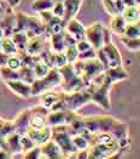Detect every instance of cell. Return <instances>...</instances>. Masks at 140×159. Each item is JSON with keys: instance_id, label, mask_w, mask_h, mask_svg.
I'll return each instance as SVG.
<instances>
[{"instance_id": "cell-19", "label": "cell", "mask_w": 140, "mask_h": 159, "mask_svg": "<svg viewBox=\"0 0 140 159\" xmlns=\"http://www.w3.org/2000/svg\"><path fill=\"white\" fill-rule=\"evenodd\" d=\"M29 117H30V108L22 111L17 116V118L13 120L16 133L21 134V135L27 134L28 129H29Z\"/></svg>"}, {"instance_id": "cell-18", "label": "cell", "mask_w": 140, "mask_h": 159, "mask_svg": "<svg viewBox=\"0 0 140 159\" xmlns=\"http://www.w3.org/2000/svg\"><path fill=\"white\" fill-rule=\"evenodd\" d=\"M0 28L4 32V37H11L16 32V13L13 11L4 13L0 21Z\"/></svg>"}, {"instance_id": "cell-55", "label": "cell", "mask_w": 140, "mask_h": 159, "mask_svg": "<svg viewBox=\"0 0 140 159\" xmlns=\"http://www.w3.org/2000/svg\"><path fill=\"white\" fill-rule=\"evenodd\" d=\"M0 13H4V10H2V7H1V4H0Z\"/></svg>"}, {"instance_id": "cell-39", "label": "cell", "mask_w": 140, "mask_h": 159, "mask_svg": "<svg viewBox=\"0 0 140 159\" xmlns=\"http://www.w3.org/2000/svg\"><path fill=\"white\" fill-rule=\"evenodd\" d=\"M66 63H68V61H66V57H65L64 51H62V52H54V57H53V67H56V68H61V67L65 66Z\"/></svg>"}, {"instance_id": "cell-3", "label": "cell", "mask_w": 140, "mask_h": 159, "mask_svg": "<svg viewBox=\"0 0 140 159\" xmlns=\"http://www.w3.org/2000/svg\"><path fill=\"white\" fill-rule=\"evenodd\" d=\"M112 81L108 78V75L105 77V79L100 84H89L86 88L91 93V101H93L94 103H97L98 106L104 108L105 111H109L111 108V103H110V97H109V93L110 89L112 86Z\"/></svg>"}, {"instance_id": "cell-32", "label": "cell", "mask_w": 140, "mask_h": 159, "mask_svg": "<svg viewBox=\"0 0 140 159\" xmlns=\"http://www.w3.org/2000/svg\"><path fill=\"white\" fill-rule=\"evenodd\" d=\"M122 44L130 51H138L140 50V38H127L125 35L120 37Z\"/></svg>"}, {"instance_id": "cell-4", "label": "cell", "mask_w": 140, "mask_h": 159, "mask_svg": "<svg viewBox=\"0 0 140 159\" xmlns=\"http://www.w3.org/2000/svg\"><path fill=\"white\" fill-rule=\"evenodd\" d=\"M61 81H62V77H61L59 69L56 67H52L45 77L38 78L32 83V96H38L46 91H50L54 86L59 85Z\"/></svg>"}, {"instance_id": "cell-42", "label": "cell", "mask_w": 140, "mask_h": 159, "mask_svg": "<svg viewBox=\"0 0 140 159\" xmlns=\"http://www.w3.org/2000/svg\"><path fill=\"white\" fill-rule=\"evenodd\" d=\"M88 158L89 159H100L105 158V156L103 154V152L95 146L88 147Z\"/></svg>"}, {"instance_id": "cell-11", "label": "cell", "mask_w": 140, "mask_h": 159, "mask_svg": "<svg viewBox=\"0 0 140 159\" xmlns=\"http://www.w3.org/2000/svg\"><path fill=\"white\" fill-rule=\"evenodd\" d=\"M27 135L34 141L35 145L41 146L44 145L45 142H47L49 140H51L52 137V128L50 125H46L41 129H33V128H29Z\"/></svg>"}, {"instance_id": "cell-49", "label": "cell", "mask_w": 140, "mask_h": 159, "mask_svg": "<svg viewBox=\"0 0 140 159\" xmlns=\"http://www.w3.org/2000/svg\"><path fill=\"white\" fill-rule=\"evenodd\" d=\"M114 1H115V6H116L117 12L122 13V11H123V10H125V7H126V5H125L123 0H114Z\"/></svg>"}, {"instance_id": "cell-8", "label": "cell", "mask_w": 140, "mask_h": 159, "mask_svg": "<svg viewBox=\"0 0 140 159\" xmlns=\"http://www.w3.org/2000/svg\"><path fill=\"white\" fill-rule=\"evenodd\" d=\"M104 67L103 65L95 58H91V60H86L83 61L82 65V72H81V79L83 81L85 86L87 88L91 83V80L93 79L94 77H97L99 73L104 72Z\"/></svg>"}, {"instance_id": "cell-28", "label": "cell", "mask_w": 140, "mask_h": 159, "mask_svg": "<svg viewBox=\"0 0 140 159\" xmlns=\"http://www.w3.org/2000/svg\"><path fill=\"white\" fill-rule=\"evenodd\" d=\"M18 73H19V79L26 81V83H29V84H32L36 79L33 68L29 66H22L18 69Z\"/></svg>"}, {"instance_id": "cell-13", "label": "cell", "mask_w": 140, "mask_h": 159, "mask_svg": "<svg viewBox=\"0 0 140 159\" xmlns=\"http://www.w3.org/2000/svg\"><path fill=\"white\" fill-rule=\"evenodd\" d=\"M40 148H41L42 158H50V159L64 158L62 149L59 148V146H58L52 139L49 140L47 142H45L44 145H41Z\"/></svg>"}, {"instance_id": "cell-33", "label": "cell", "mask_w": 140, "mask_h": 159, "mask_svg": "<svg viewBox=\"0 0 140 159\" xmlns=\"http://www.w3.org/2000/svg\"><path fill=\"white\" fill-rule=\"evenodd\" d=\"M50 69H51V67L49 66V65H46L44 61H39L38 63L33 67V70H34V74H35L36 79L45 77L50 72Z\"/></svg>"}, {"instance_id": "cell-58", "label": "cell", "mask_w": 140, "mask_h": 159, "mask_svg": "<svg viewBox=\"0 0 140 159\" xmlns=\"http://www.w3.org/2000/svg\"><path fill=\"white\" fill-rule=\"evenodd\" d=\"M138 9H139V15H140V5H138Z\"/></svg>"}, {"instance_id": "cell-35", "label": "cell", "mask_w": 140, "mask_h": 159, "mask_svg": "<svg viewBox=\"0 0 140 159\" xmlns=\"http://www.w3.org/2000/svg\"><path fill=\"white\" fill-rule=\"evenodd\" d=\"M64 53H65L68 63H74L75 61L78 60V50H77L76 45L66 46L65 50H64Z\"/></svg>"}, {"instance_id": "cell-31", "label": "cell", "mask_w": 140, "mask_h": 159, "mask_svg": "<svg viewBox=\"0 0 140 159\" xmlns=\"http://www.w3.org/2000/svg\"><path fill=\"white\" fill-rule=\"evenodd\" d=\"M0 77H1V79L5 80V81L19 79V73H18V70H13V69L9 68L7 66H4L0 67Z\"/></svg>"}, {"instance_id": "cell-26", "label": "cell", "mask_w": 140, "mask_h": 159, "mask_svg": "<svg viewBox=\"0 0 140 159\" xmlns=\"http://www.w3.org/2000/svg\"><path fill=\"white\" fill-rule=\"evenodd\" d=\"M11 39L17 46L18 51H26L27 43H28V37L24 32H15L11 35Z\"/></svg>"}, {"instance_id": "cell-12", "label": "cell", "mask_w": 140, "mask_h": 159, "mask_svg": "<svg viewBox=\"0 0 140 159\" xmlns=\"http://www.w3.org/2000/svg\"><path fill=\"white\" fill-rule=\"evenodd\" d=\"M7 88L13 91L16 95L23 97V98H29L32 96V84L26 83L21 79H15V80H7L5 81Z\"/></svg>"}, {"instance_id": "cell-52", "label": "cell", "mask_w": 140, "mask_h": 159, "mask_svg": "<svg viewBox=\"0 0 140 159\" xmlns=\"http://www.w3.org/2000/svg\"><path fill=\"white\" fill-rule=\"evenodd\" d=\"M0 149H9L7 148V143H6V140L4 137H0Z\"/></svg>"}, {"instance_id": "cell-45", "label": "cell", "mask_w": 140, "mask_h": 159, "mask_svg": "<svg viewBox=\"0 0 140 159\" xmlns=\"http://www.w3.org/2000/svg\"><path fill=\"white\" fill-rule=\"evenodd\" d=\"M63 37H64V43H65V48L66 46H71V45H76V39L70 34L68 33L65 29H63Z\"/></svg>"}, {"instance_id": "cell-44", "label": "cell", "mask_w": 140, "mask_h": 159, "mask_svg": "<svg viewBox=\"0 0 140 159\" xmlns=\"http://www.w3.org/2000/svg\"><path fill=\"white\" fill-rule=\"evenodd\" d=\"M76 48H77V50H78V52H83V51H86V50L92 49L93 46L91 45V43H89L87 39H82V40H78L76 43Z\"/></svg>"}, {"instance_id": "cell-21", "label": "cell", "mask_w": 140, "mask_h": 159, "mask_svg": "<svg viewBox=\"0 0 140 159\" xmlns=\"http://www.w3.org/2000/svg\"><path fill=\"white\" fill-rule=\"evenodd\" d=\"M126 26H127V22L125 21L123 16H122L121 13H118V15L112 16V18H111V21H110V27H109V29L111 30V33H114V34L118 35V37H122L123 33H125Z\"/></svg>"}, {"instance_id": "cell-17", "label": "cell", "mask_w": 140, "mask_h": 159, "mask_svg": "<svg viewBox=\"0 0 140 159\" xmlns=\"http://www.w3.org/2000/svg\"><path fill=\"white\" fill-rule=\"evenodd\" d=\"M47 43V38L41 34V35H35L30 39H28L26 48V52L30 53V55H39L42 51V49L45 48Z\"/></svg>"}, {"instance_id": "cell-20", "label": "cell", "mask_w": 140, "mask_h": 159, "mask_svg": "<svg viewBox=\"0 0 140 159\" xmlns=\"http://www.w3.org/2000/svg\"><path fill=\"white\" fill-rule=\"evenodd\" d=\"M105 74L108 75V78L111 80L112 83L122 81V80H126L129 78L128 72L122 67V65L117 67H110V68L105 69Z\"/></svg>"}, {"instance_id": "cell-56", "label": "cell", "mask_w": 140, "mask_h": 159, "mask_svg": "<svg viewBox=\"0 0 140 159\" xmlns=\"http://www.w3.org/2000/svg\"><path fill=\"white\" fill-rule=\"evenodd\" d=\"M137 1V5H140V0H135Z\"/></svg>"}, {"instance_id": "cell-25", "label": "cell", "mask_w": 140, "mask_h": 159, "mask_svg": "<svg viewBox=\"0 0 140 159\" xmlns=\"http://www.w3.org/2000/svg\"><path fill=\"white\" fill-rule=\"evenodd\" d=\"M121 15L123 16V18H125V21H126L127 23H135V22L140 21L138 5H134V6H126Z\"/></svg>"}, {"instance_id": "cell-7", "label": "cell", "mask_w": 140, "mask_h": 159, "mask_svg": "<svg viewBox=\"0 0 140 159\" xmlns=\"http://www.w3.org/2000/svg\"><path fill=\"white\" fill-rule=\"evenodd\" d=\"M85 128L89 130L91 133H99V131H109L111 130L112 125L115 124L114 117L109 116H93V117H86L83 118Z\"/></svg>"}, {"instance_id": "cell-34", "label": "cell", "mask_w": 140, "mask_h": 159, "mask_svg": "<svg viewBox=\"0 0 140 159\" xmlns=\"http://www.w3.org/2000/svg\"><path fill=\"white\" fill-rule=\"evenodd\" d=\"M71 139H73V143L77 148V151H80V149H87L89 147V142L87 141V139H85L81 134L73 135Z\"/></svg>"}, {"instance_id": "cell-29", "label": "cell", "mask_w": 140, "mask_h": 159, "mask_svg": "<svg viewBox=\"0 0 140 159\" xmlns=\"http://www.w3.org/2000/svg\"><path fill=\"white\" fill-rule=\"evenodd\" d=\"M125 37L127 38H139L140 37V21L135 23H127L125 28Z\"/></svg>"}, {"instance_id": "cell-59", "label": "cell", "mask_w": 140, "mask_h": 159, "mask_svg": "<svg viewBox=\"0 0 140 159\" xmlns=\"http://www.w3.org/2000/svg\"><path fill=\"white\" fill-rule=\"evenodd\" d=\"M0 50H1V39H0Z\"/></svg>"}, {"instance_id": "cell-41", "label": "cell", "mask_w": 140, "mask_h": 159, "mask_svg": "<svg viewBox=\"0 0 140 159\" xmlns=\"http://www.w3.org/2000/svg\"><path fill=\"white\" fill-rule=\"evenodd\" d=\"M51 11H52V13H53L54 16H57V17H61V18L63 20V16H64V4H63V0H61V1H56V2H54V5L52 6Z\"/></svg>"}, {"instance_id": "cell-60", "label": "cell", "mask_w": 140, "mask_h": 159, "mask_svg": "<svg viewBox=\"0 0 140 159\" xmlns=\"http://www.w3.org/2000/svg\"><path fill=\"white\" fill-rule=\"evenodd\" d=\"M53 1H54V2H56V1H61V0H53Z\"/></svg>"}, {"instance_id": "cell-48", "label": "cell", "mask_w": 140, "mask_h": 159, "mask_svg": "<svg viewBox=\"0 0 140 159\" xmlns=\"http://www.w3.org/2000/svg\"><path fill=\"white\" fill-rule=\"evenodd\" d=\"M9 57H10V55L2 52V51L0 50V67H4L7 65V60H9Z\"/></svg>"}, {"instance_id": "cell-14", "label": "cell", "mask_w": 140, "mask_h": 159, "mask_svg": "<svg viewBox=\"0 0 140 159\" xmlns=\"http://www.w3.org/2000/svg\"><path fill=\"white\" fill-rule=\"evenodd\" d=\"M103 50L108 57L109 61V68L110 67H117L122 65V57L120 55V51L117 50V48L115 46V44L112 41L103 45Z\"/></svg>"}, {"instance_id": "cell-27", "label": "cell", "mask_w": 140, "mask_h": 159, "mask_svg": "<svg viewBox=\"0 0 140 159\" xmlns=\"http://www.w3.org/2000/svg\"><path fill=\"white\" fill-rule=\"evenodd\" d=\"M1 51L7 55H16L18 52L16 44L13 43V40L11 39V37H4L1 39Z\"/></svg>"}, {"instance_id": "cell-54", "label": "cell", "mask_w": 140, "mask_h": 159, "mask_svg": "<svg viewBox=\"0 0 140 159\" xmlns=\"http://www.w3.org/2000/svg\"><path fill=\"white\" fill-rule=\"evenodd\" d=\"M4 38V32H2V29L0 28V39H2Z\"/></svg>"}, {"instance_id": "cell-9", "label": "cell", "mask_w": 140, "mask_h": 159, "mask_svg": "<svg viewBox=\"0 0 140 159\" xmlns=\"http://www.w3.org/2000/svg\"><path fill=\"white\" fill-rule=\"evenodd\" d=\"M77 114L75 111L63 109V111H50L47 114V125L57 126V125H69L76 118Z\"/></svg>"}, {"instance_id": "cell-10", "label": "cell", "mask_w": 140, "mask_h": 159, "mask_svg": "<svg viewBox=\"0 0 140 159\" xmlns=\"http://www.w3.org/2000/svg\"><path fill=\"white\" fill-rule=\"evenodd\" d=\"M103 25L100 22H95L88 28H86V39L91 43V45L97 50L104 45L103 39Z\"/></svg>"}, {"instance_id": "cell-23", "label": "cell", "mask_w": 140, "mask_h": 159, "mask_svg": "<svg viewBox=\"0 0 140 159\" xmlns=\"http://www.w3.org/2000/svg\"><path fill=\"white\" fill-rule=\"evenodd\" d=\"M62 98V93H54V91H46L41 93V105L46 107L49 111L54 103H57Z\"/></svg>"}, {"instance_id": "cell-2", "label": "cell", "mask_w": 140, "mask_h": 159, "mask_svg": "<svg viewBox=\"0 0 140 159\" xmlns=\"http://www.w3.org/2000/svg\"><path fill=\"white\" fill-rule=\"evenodd\" d=\"M52 128V140L59 146L63 152L64 158L75 157L77 148L73 143L71 135L68 131V125H57Z\"/></svg>"}, {"instance_id": "cell-15", "label": "cell", "mask_w": 140, "mask_h": 159, "mask_svg": "<svg viewBox=\"0 0 140 159\" xmlns=\"http://www.w3.org/2000/svg\"><path fill=\"white\" fill-rule=\"evenodd\" d=\"M82 0H63L64 4V16H63V23L64 26L66 25V22H69L70 20L75 18L77 15L80 6H81Z\"/></svg>"}, {"instance_id": "cell-40", "label": "cell", "mask_w": 140, "mask_h": 159, "mask_svg": "<svg viewBox=\"0 0 140 159\" xmlns=\"http://www.w3.org/2000/svg\"><path fill=\"white\" fill-rule=\"evenodd\" d=\"M102 4L105 9V11L109 13L110 16H115V15H118L117 10H116V6H115V1L114 0H102Z\"/></svg>"}, {"instance_id": "cell-5", "label": "cell", "mask_w": 140, "mask_h": 159, "mask_svg": "<svg viewBox=\"0 0 140 159\" xmlns=\"http://www.w3.org/2000/svg\"><path fill=\"white\" fill-rule=\"evenodd\" d=\"M61 77H62V86H63L64 91H78L85 89V84L81 79V77L74 70V67L71 63H66L65 66L58 68Z\"/></svg>"}, {"instance_id": "cell-57", "label": "cell", "mask_w": 140, "mask_h": 159, "mask_svg": "<svg viewBox=\"0 0 140 159\" xmlns=\"http://www.w3.org/2000/svg\"><path fill=\"white\" fill-rule=\"evenodd\" d=\"M2 15H4V13H0V21H1V18H2Z\"/></svg>"}, {"instance_id": "cell-24", "label": "cell", "mask_w": 140, "mask_h": 159, "mask_svg": "<svg viewBox=\"0 0 140 159\" xmlns=\"http://www.w3.org/2000/svg\"><path fill=\"white\" fill-rule=\"evenodd\" d=\"M50 39V46L54 52H62L65 50V43H64V37H63V30L59 33H53Z\"/></svg>"}, {"instance_id": "cell-6", "label": "cell", "mask_w": 140, "mask_h": 159, "mask_svg": "<svg viewBox=\"0 0 140 159\" xmlns=\"http://www.w3.org/2000/svg\"><path fill=\"white\" fill-rule=\"evenodd\" d=\"M62 102L65 109L77 111L91 102V93L86 88L78 91H64L62 93Z\"/></svg>"}, {"instance_id": "cell-43", "label": "cell", "mask_w": 140, "mask_h": 159, "mask_svg": "<svg viewBox=\"0 0 140 159\" xmlns=\"http://www.w3.org/2000/svg\"><path fill=\"white\" fill-rule=\"evenodd\" d=\"M91 58H95V49L94 48L86 50L83 52H78V60L86 61V60H91Z\"/></svg>"}, {"instance_id": "cell-22", "label": "cell", "mask_w": 140, "mask_h": 159, "mask_svg": "<svg viewBox=\"0 0 140 159\" xmlns=\"http://www.w3.org/2000/svg\"><path fill=\"white\" fill-rule=\"evenodd\" d=\"M6 143H7V148L9 151L15 154V153H21L22 152V147H21V134L13 131L10 135H7L5 137Z\"/></svg>"}, {"instance_id": "cell-47", "label": "cell", "mask_w": 140, "mask_h": 159, "mask_svg": "<svg viewBox=\"0 0 140 159\" xmlns=\"http://www.w3.org/2000/svg\"><path fill=\"white\" fill-rule=\"evenodd\" d=\"M103 39H104V45L111 41V30L108 27H103Z\"/></svg>"}, {"instance_id": "cell-38", "label": "cell", "mask_w": 140, "mask_h": 159, "mask_svg": "<svg viewBox=\"0 0 140 159\" xmlns=\"http://www.w3.org/2000/svg\"><path fill=\"white\" fill-rule=\"evenodd\" d=\"M23 157L27 159H39V158H42V154H41V148L40 146H34L33 148H30L29 151L24 152Z\"/></svg>"}, {"instance_id": "cell-61", "label": "cell", "mask_w": 140, "mask_h": 159, "mask_svg": "<svg viewBox=\"0 0 140 159\" xmlns=\"http://www.w3.org/2000/svg\"><path fill=\"white\" fill-rule=\"evenodd\" d=\"M139 38H140V37H139Z\"/></svg>"}, {"instance_id": "cell-50", "label": "cell", "mask_w": 140, "mask_h": 159, "mask_svg": "<svg viewBox=\"0 0 140 159\" xmlns=\"http://www.w3.org/2000/svg\"><path fill=\"white\" fill-rule=\"evenodd\" d=\"M12 157V153L9 149H0V159H7Z\"/></svg>"}, {"instance_id": "cell-53", "label": "cell", "mask_w": 140, "mask_h": 159, "mask_svg": "<svg viewBox=\"0 0 140 159\" xmlns=\"http://www.w3.org/2000/svg\"><path fill=\"white\" fill-rule=\"evenodd\" d=\"M123 2H125L126 6H134V5H137L135 0H123Z\"/></svg>"}, {"instance_id": "cell-37", "label": "cell", "mask_w": 140, "mask_h": 159, "mask_svg": "<svg viewBox=\"0 0 140 159\" xmlns=\"http://www.w3.org/2000/svg\"><path fill=\"white\" fill-rule=\"evenodd\" d=\"M34 146H36L34 143V141L27 135V134H23L21 135V147H22V153H24L27 151H29L30 148H33Z\"/></svg>"}, {"instance_id": "cell-36", "label": "cell", "mask_w": 140, "mask_h": 159, "mask_svg": "<svg viewBox=\"0 0 140 159\" xmlns=\"http://www.w3.org/2000/svg\"><path fill=\"white\" fill-rule=\"evenodd\" d=\"M6 66L9 67V68H11V69H13V70H18L23 65H22V60H21V57L16 53V55H11V56L9 57V60H7V65H6Z\"/></svg>"}, {"instance_id": "cell-16", "label": "cell", "mask_w": 140, "mask_h": 159, "mask_svg": "<svg viewBox=\"0 0 140 159\" xmlns=\"http://www.w3.org/2000/svg\"><path fill=\"white\" fill-rule=\"evenodd\" d=\"M64 29H65L68 33H70V34L76 39V41L86 39V28L82 26V23L78 22L76 18H73V20H70L69 22H66Z\"/></svg>"}, {"instance_id": "cell-46", "label": "cell", "mask_w": 140, "mask_h": 159, "mask_svg": "<svg viewBox=\"0 0 140 159\" xmlns=\"http://www.w3.org/2000/svg\"><path fill=\"white\" fill-rule=\"evenodd\" d=\"M40 13V20L44 22V23H47L50 20H51L52 17L54 16L53 13H52L51 10H46V11H41V12H39Z\"/></svg>"}, {"instance_id": "cell-51", "label": "cell", "mask_w": 140, "mask_h": 159, "mask_svg": "<svg viewBox=\"0 0 140 159\" xmlns=\"http://www.w3.org/2000/svg\"><path fill=\"white\" fill-rule=\"evenodd\" d=\"M4 1H6V2L12 7V9H15V7H17V6L21 4V1H22V0H4Z\"/></svg>"}, {"instance_id": "cell-1", "label": "cell", "mask_w": 140, "mask_h": 159, "mask_svg": "<svg viewBox=\"0 0 140 159\" xmlns=\"http://www.w3.org/2000/svg\"><path fill=\"white\" fill-rule=\"evenodd\" d=\"M89 146L98 147L105 156V158H114L120 154V143L115 136L109 131L93 133Z\"/></svg>"}, {"instance_id": "cell-30", "label": "cell", "mask_w": 140, "mask_h": 159, "mask_svg": "<svg viewBox=\"0 0 140 159\" xmlns=\"http://www.w3.org/2000/svg\"><path fill=\"white\" fill-rule=\"evenodd\" d=\"M53 5H54L53 0H35L32 4V9L34 11H36V12H41V11L51 10Z\"/></svg>"}]
</instances>
